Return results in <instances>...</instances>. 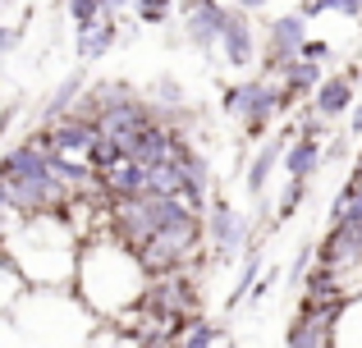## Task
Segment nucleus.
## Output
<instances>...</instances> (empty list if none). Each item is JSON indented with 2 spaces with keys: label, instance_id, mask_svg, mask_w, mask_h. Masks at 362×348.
<instances>
[{
  "label": "nucleus",
  "instance_id": "nucleus-1",
  "mask_svg": "<svg viewBox=\"0 0 362 348\" xmlns=\"http://www.w3.org/2000/svg\"><path fill=\"white\" fill-rule=\"evenodd\" d=\"M151 275L142 266V257L119 243L115 234H97V239H83V252H78V280H74V298L88 303L92 316L101 321H119L124 312L142 303Z\"/></svg>",
  "mask_w": 362,
  "mask_h": 348
},
{
  "label": "nucleus",
  "instance_id": "nucleus-2",
  "mask_svg": "<svg viewBox=\"0 0 362 348\" xmlns=\"http://www.w3.org/2000/svg\"><path fill=\"white\" fill-rule=\"evenodd\" d=\"M78 252H83V239L74 229L69 211L18 220L9 243H5V257L23 270V280L33 289H74V280H78Z\"/></svg>",
  "mask_w": 362,
  "mask_h": 348
},
{
  "label": "nucleus",
  "instance_id": "nucleus-3",
  "mask_svg": "<svg viewBox=\"0 0 362 348\" xmlns=\"http://www.w3.org/2000/svg\"><path fill=\"white\" fill-rule=\"evenodd\" d=\"M221 110L230 119H239L252 143H266V138H271L266 128H271V119L280 115V110H289V97H284L280 83L257 73V78H243V83H234V88L221 92Z\"/></svg>",
  "mask_w": 362,
  "mask_h": 348
},
{
  "label": "nucleus",
  "instance_id": "nucleus-4",
  "mask_svg": "<svg viewBox=\"0 0 362 348\" xmlns=\"http://www.w3.org/2000/svg\"><path fill=\"white\" fill-rule=\"evenodd\" d=\"M202 239H206V215H202V211H193V215H184V220L165 224L160 234H151V239L138 248V257H142V266H147V275H151V280H160V275H179V270H184L188 261L197 257Z\"/></svg>",
  "mask_w": 362,
  "mask_h": 348
},
{
  "label": "nucleus",
  "instance_id": "nucleus-5",
  "mask_svg": "<svg viewBox=\"0 0 362 348\" xmlns=\"http://www.w3.org/2000/svg\"><path fill=\"white\" fill-rule=\"evenodd\" d=\"M308 46V18L293 9V14H280L266 23V37H262V78H280L284 64H293Z\"/></svg>",
  "mask_w": 362,
  "mask_h": 348
},
{
  "label": "nucleus",
  "instance_id": "nucleus-6",
  "mask_svg": "<svg viewBox=\"0 0 362 348\" xmlns=\"http://www.w3.org/2000/svg\"><path fill=\"white\" fill-rule=\"evenodd\" d=\"M339 321H344V307H303L289 321L284 348H339Z\"/></svg>",
  "mask_w": 362,
  "mask_h": 348
},
{
  "label": "nucleus",
  "instance_id": "nucleus-7",
  "mask_svg": "<svg viewBox=\"0 0 362 348\" xmlns=\"http://www.w3.org/2000/svg\"><path fill=\"white\" fill-rule=\"evenodd\" d=\"M225 14H230V5H221V0H184V5H179V23H184L188 46H197L202 55L221 51Z\"/></svg>",
  "mask_w": 362,
  "mask_h": 348
},
{
  "label": "nucleus",
  "instance_id": "nucleus-8",
  "mask_svg": "<svg viewBox=\"0 0 362 348\" xmlns=\"http://www.w3.org/2000/svg\"><path fill=\"white\" fill-rule=\"evenodd\" d=\"M252 239V220L243 211H234L230 202H211L206 206V248L216 257H239Z\"/></svg>",
  "mask_w": 362,
  "mask_h": 348
},
{
  "label": "nucleus",
  "instance_id": "nucleus-9",
  "mask_svg": "<svg viewBox=\"0 0 362 348\" xmlns=\"http://www.w3.org/2000/svg\"><path fill=\"white\" fill-rule=\"evenodd\" d=\"M184 147H188V143L179 138V128H170V124H147L142 133H133L129 143H124V152H129V161L156 170V165L179 161V152H184Z\"/></svg>",
  "mask_w": 362,
  "mask_h": 348
},
{
  "label": "nucleus",
  "instance_id": "nucleus-10",
  "mask_svg": "<svg viewBox=\"0 0 362 348\" xmlns=\"http://www.w3.org/2000/svg\"><path fill=\"white\" fill-rule=\"evenodd\" d=\"M221 60L225 69H239L247 73L257 64V32H252V18H247V9L230 5V14H225V28H221Z\"/></svg>",
  "mask_w": 362,
  "mask_h": 348
},
{
  "label": "nucleus",
  "instance_id": "nucleus-11",
  "mask_svg": "<svg viewBox=\"0 0 362 348\" xmlns=\"http://www.w3.org/2000/svg\"><path fill=\"white\" fill-rule=\"evenodd\" d=\"M317 261L330 270H354L362 266V220H339L326 229V239L317 243Z\"/></svg>",
  "mask_w": 362,
  "mask_h": 348
},
{
  "label": "nucleus",
  "instance_id": "nucleus-12",
  "mask_svg": "<svg viewBox=\"0 0 362 348\" xmlns=\"http://www.w3.org/2000/svg\"><path fill=\"white\" fill-rule=\"evenodd\" d=\"M289 143H293V133H271L266 143H257L252 161H247V170H243V184H247L252 206H262L266 184L275 179V170H284V152H289Z\"/></svg>",
  "mask_w": 362,
  "mask_h": 348
},
{
  "label": "nucleus",
  "instance_id": "nucleus-13",
  "mask_svg": "<svg viewBox=\"0 0 362 348\" xmlns=\"http://www.w3.org/2000/svg\"><path fill=\"white\" fill-rule=\"evenodd\" d=\"M358 106V73L354 69H339V73H326V83L317 88V97H312V110L326 119H344L354 115Z\"/></svg>",
  "mask_w": 362,
  "mask_h": 348
},
{
  "label": "nucleus",
  "instance_id": "nucleus-14",
  "mask_svg": "<svg viewBox=\"0 0 362 348\" xmlns=\"http://www.w3.org/2000/svg\"><path fill=\"white\" fill-rule=\"evenodd\" d=\"M147 165H138V161H124L115 165L110 174H101L97 184H101V197H106L110 206H119V202H138V197H151V184H147Z\"/></svg>",
  "mask_w": 362,
  "mask_h": 348
},
{
  "label": "nucleus",
  "instance_id": "nucleus-15",
  "mask_svg": "<svg viewBox=\"0 0 362 348\" xmlns=\"http://www.w3.org/2000/svg\"><path fill=\"white\" fill-rule=\"evenodd\" d=\"M37 174H55V161L51 152H42L37 143H18L0 156V179L18 184V179H37Z\"/></svg>",
  "mask_w": 362,
  "mask_h": 348
},
{
  "label": "nucleus",
  "instance_id": "nucleus-16",
  "mask_svg": "<svg viewBox=\"0 0 362 348\" xmlns=\"http://www.w3.org/2000/svg\"><path fill=\"white\" fill-rule=\"evenodd\" d=\"M119 14H106L101 23H92L88 32H78L74 37V55H78L83 64H92V60H101V55H110L115 51V42H119Z\"/></svg>",
  "mask_w": 362,
  "mask_h": 348
},
{
  "label": "nucleus",
  "instance_id": "nucleus-17",
  "mask_svg": "<svg viewBox=\"0 0 362 348\" xmlns=\"http://www.w3.org/2000/svg\"><path fill=\"white\" fill-rule=\"evenodd\" d=\"M321 161H326V143L293 133L289 152H284V179H303V184H308V179L321 170Z\"/></svg>",
  "mask_w": 362,
  "mask_h": 348
},
{
  "label": "nucleus",
  "instance_id": "nucleus-18",
  "mask_svg": "<svg viewBox=\"0 0 362 348\" xmlns=\"http://www.w3.org/2000/svg\"><path fill=\"white\" fill-rule=\"evenodd\" d=\"M275 83L284 88V97H289V106H293V101H303V97H317V88L326 83V69L298 55L293 64H284V69H280V78H275Z\"/></svg>",
  "mask_w": 362,
  "mask_h": 348
},
{
  "label": "nucleus",
  "instance_id": "nucleus-19",
  "mask_svg": "<svg viewBox=\"0 0 362 348\" xmlns=\"http://www.w3.org/2000/svg\"><path fill=\"white\" fill-rule=\"evenodd\" d=\"M74 97H83V73H69V78L55 88L51 106L42 110V119H46V124H60V119H69L74 110H78V106H74Z\"/></svg>",
  "mask_w": 362,
  "mask_h": 348
},
{
  "label": "nucleus",
  "instance_id": "nucleus-20",
  "mask_svg": "<svg viewBox=\"0 0 362 348\" xmlns=\"http://www.w3.org/2000/svg\"><path fill=\"white\" fill-rule=\"evenodd\" d=\"M23 289H33L23 280V270L14 266V261L5 257V252H0V312H9V307L18 303V298H23Z\"/></svg>",
  "mask_w": 362,
  "mask_h": 348
},
{
  "label": "nucleus",
  "instance_id": "nucleus-21",
  "mask_svg": "<svg viewBox=\"0 0 362 348\" xmlns=\"http://www.w3.org/2000/svg\"><path fill=\"white\" fill-rule=\"evenodd\" d=\"M64 14H69L74 37H78V32H88L92 23H101L110 9H106V0H64Z\"/></svg>",
  "mask_w": 362,
  "mask_h": 348
},
{
  "label": "nucleus",
  "instance_id": "nucleus-22",
  "mask_svg": "<svg viewBox=\"0 0 362 348\" xmlns=\"http://www.w3.org/2000/svg\"><path fill=\"white\" fill-rule=\"evenodd\" d=\"M88 348H142V340L133 330H124L119 321H97V330H92Z\"/></svg>",
  "mask_w": 362,
  "mask_h": 348
},
{
  "label": "nucleus",
  "instance_id": "nucleus-23",
  "mask_svg": "<svg viewBox=\"0 0 362 348\" xmlns=\"http://www.w3.org/2000/svg\"><path fill=\"white\" fill-rule=\"evenodd\" d=\"M339 220H362V184L358 179H349L344 193L330 202V224H339Z\"/></svg>",
  "mask_w": 362,
  "mask_h": 348
},
{
  "label": "nucleus",
  "instance_id": "nucleus-24",
  "mask_svg": "<svg viewBox=\"0 0 362 348\" xmlns=\"http://www.w3.org/2000/svg\"><path fill=\"white\" fill-rule=\"evenodd\" d=\"M216 340H221V325H216V321H202V316H193L175 344H179V348H216Z\"/></svg>",
  "mask_w": 362,
  "mask_h": 348
},
{
  "label": "nucleus",
  "instance_id": "nucleus-25",
  "mask_svg": "<svg viewBox=\"0 0 362 348\" xmlns=\"http://www.w3.org/2000/svg\"><path fill=\"white\" fill-rule=\"evenodd\" d=\"M303 197H308V184H303V179H284V193H280V202H275V220H289L303 206Z\"/></svg>",
  "mask_w": 362,
  "mask_h": 348
},
{
  "label": "nucleus",
  "instance_id": "nucleus-26",
  "mask_svg": "<svg viewBox=\"0 0 362 348\" xmlns=\"http://www.w3.org/2000/svg\"><path fill=\"white\" fill-rule=\"evenodd\" d=\"M133 9H138V18L147 28H160L170 18V9H175V0H133Z\"/></svg>",
  "mask_w": 362,
  "mask_h": 348
},
{
  "label": "nucleus",
  "instance_id": "nucleus-27",
  "mask_svg": "<svg viewBox=\"0 0 362 348\" xmlns=\"http://www.w3.org/2000/svg\"><path fill=\"white\" fill-rule=\"evenodd\" d=\"M23 42V23H0V55H9Z\"/></svg>",
  "mask_w": 362,
  "mask_h": 348
},
{
  "label": "nucleus",
  "instance_id": "nucleus-28",
  "mask_svg": "<svg viewBox=\"0 0 362 348\" xmlns=\"http://www.w3.org/2000/svg\"><path fill=\"white\" fill-rule=\"evenodd\" d=\"M326 14H344V18H362V0H321Z\"/></svg>",
  "mask_w": 362,
  "mask_h": 348
},
{
  "label": "nucleus",
  "instance_id": "nucleus-29",
  "mask_svg": "<svg viewBox=\"0 0 362 348\" xmlns=\"http://www.w3.org/2000/svg\"><path fill=\"white\" fill-rule=\"evenodd\" d=\"M303 60L326 64V60H330V46H326V42H312V37H308V46H303Z\"/></svg>",
  "mask_w": 362,
  "mask_h": 348
},
{
  "label": "nucleus",
  "instance_id": "nucleus-30",
  "mask_svg": "<svg viewBox=\"0 0 362 348\" xmlns=\"http://www.w3.org/2000/svg\"><path fill=\"white\" fill-rule=\"evenodd\" d=\"M14 224H18V215H0V252H5V243H9V234H14Z\"/></svg>",
  "mask_w": 362,
  "mask_h": 348
},
{
  "label": "nucleus",
  "instance_id": "nucleus-31",
  "mask_svg": "<svg viewBox=\"0 0 362 348\" xmlns=\"http://www.w3.org/2000/svg\"><path fill=\"white\" fill-rule=\"evenodd\" d=\"M0 215H18L14 211V197H9V184L0 179Z\"/></svg>",
  "mask_w": 362,
  "mask_h": 348
},
{
  "label": "nucleus",
  "instance_id": "nucleus-32",
  "mask_svg": "<svg viewBox=\"0 0 362 348\" xmlns=\"http://www.w3.org/2000/svg\"><path fill=\"white\" fill-rule=\"evenodd\" d=\"M349 133H354V138H362V97H358L354 115H349Z\"/></svg>",
  "mask_w": 362,
  "mask_h": 348
},
{
  "label": "nucleus",
  "instance_id": "nucleus-33",
  "mask_svg": "<svg viewBox=\"0 0 362 348\" xmlns=\"http://www.w3.org/2000/svg\"><path fill=\"white\" fill-rule=\"evenodd\" d=\"M234 5H239V9H247V14H252V9H262V5H271V0H234Z\"/></svg>",
  "mask_w": 362,
  "mask_h": 348
},
{
  "label": "nucleus",
  "instance_id": "nucleus-34",
  "mask_svg": "<svg viewBox=\"0 0 362 348\" xmlns=\"http://www.w3.org/2000/svg\"><path fill=\"white\" fill-rule=\"evenodd\" d=\"M354 179L362 184V147H358V165H354Z\"/></svg>",
  "mask_w": 362,
  "mask_h": 348
},
{
  "label": "nucleus",
  "instance_id": "nucleus-35",
  "mask_svg": "<svg viewBox=\"0 0 362 348\" xmlns=\"http://www.w3.org/2000/svg\"><path fill=\"white\" fill-rule=\"evenodd\" d=\"M5 5H9V0H0V14H5Z\"/></svg>",
  "mask_w": 362,
  "mask_h": 348
}]
</instances>
